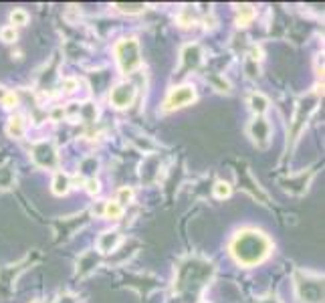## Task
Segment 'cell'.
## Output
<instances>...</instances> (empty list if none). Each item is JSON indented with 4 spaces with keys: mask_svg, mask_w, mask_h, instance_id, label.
Instances as JSON below:
<instances>
[{
    "mask_svg": "<svg viewBox=\"0 0 325 303\" xmlns=\"http://www.w3.org/2000/svg\"><path fill=\"white\" fill-rule=\"evenodd\" d=\"M230 253L238 265L253 267V265L260 263L262 259H267V255L271 253V240L260 231L245 229V231L236 233V236L232 238Z\"/></svg>",
    "mask_w": 325,
    "mask_h": 303,
    "instance_id": "obj_1",
    "label": "cell"
},
{
    "mask_svg": "<svg viewBox=\"0 0 325 303\" xmlns=\"http://www.w3.org/2000/svg\"><path fill=\"white\" fill-rule=\"evenodd\" d=\"M180 277H178V291H192L196 293L198 289L204 287V283L210 279L212 275V265L198 261V259H190L184 265H180Z\"/></svg>",
    "mask_w": 325,
    "mask_h": 303,
    "instance_id": "obj_2",
    "label": "cell"
},
{
    "mask_svg": "<svg viewBox=\"0 0 325 303\" xmlns=\"http://www.w3.org/2000/svg\"><path fill=\"white\" fill-rule=\"evenodd\" d=\"M295 291L303 303H323V279L319 275L299 271L295 275Z\"/></svg>",
    "mask_w": 325,
    "mask_h": 303,
    "instance_id": "obj_3",
    "label": "cell"
},
{
    "mask_svg": "<svg viewBox=\"0 0 325 303\" xmlns=\"http://www.w3.org/2000/svg\"><path fill=\"white\" fill-rule=\"evenodd\" d=\"M115 59L117 65L121 69V73H133L135 69L141 67V53H139V45L135 38H124L115 45Z\"/></svg>",
    "mask_w": 325,
    "mask_h": 303,
    "instance_id": "obj_4",
    "label": "cell"
},
{
    "mask_svg": "<svg viewBox=\"0 0 325 303\" xmlns=\"http://www.w3.org/2000/svg\"><path fill=\"white\" fill-rule=\"evenodd\" d=\"M317 101H319V93H309L305 97H301L297 103V109H295V115H293V126H291V144L297 142V137L301 134V130L305 128L307 119L311 117V113L315 111L317 107Z\"/></svg>",
    "mask_w": 325,
    "mask_h": 303,
    "instance_id": "obj_5",
    "label": "cell"
},
{
    "mask_svg": "<svg viewBox=\"0 0 325 303\" xmlns=\"http://www.w3.org/2000/svg\"><path fill=\"white\" fill-rule=\"evenodd\" d=\"M36 261H38V253L33 251V255H27L21 263H16V265H8V267H2V269H0V293L8 295V293H10V289H12V283L16 281V277L27 269L29 265L36 263Z\"/></svg>",
    "mask_w": 325,
    "mask_h": 303,
    "instance_id": "obj_6",
    "label": "cell"
},
{
    "mask_svg": "<svg viewBox=\"0 0 325 303\" xmlns=\"http://www.w3.org/2000/svg\"><path fill=\"white\" fill-rule=\"evenodd\" d=\"M194 99H196V91L192 85H178V87L170 89L168 97L164 101V111L180 109L184 105H190Z\"/></svg>",
    "mask_w": 325,
    "mask_h": 303,
    "instance_id": "obj_7",
    "label": "cell"
},
{
    "mask_svg": "<svg viewBox=\"0 0 325 303\" xmlns=\"http://www.w3.org/2000/svg\"><path fill=\"white\" fill-rule=\"evenodd\" d=\"M311 176H313V170H307V172H301L297 176H287V178H281L279 184L283 186L285 192L289 194H305L307 188H309V182H311Z\"/></svg>",
    "mask_w": 325,
    "mask_h": 303,
    "instance_id": "obj_8",
    "label": "cell"
},
{
    "mask_svg": "<svg viewBox=\"0 0 325 303\" xmlns=\"http://www.w3.org/2000/svg\"><path fill=\"white\" fill-rule=\"evenodd\" d=\"M33 160L40 168H55L57 166V150L49 142H40L33 148Z\"/></svg>",
    "mask_w": 325,
    "mask_h": 303,
    "instance_id": "obj_9",
    "label": "cell"
},
{
    "mask_svg": "<svg viewBox=\"0 0 325 303\" xmlns=\"http://www.w3.org/2000/svg\"><path fill=\"white\" fill-rule=\"evenodd\" d=\"M133 99H135V87H133L131 83H119V85H115V87L111 89V93H109L111 105L117 107V109L130 107L131 103H133Z\"/></svg>",
    "mask_w": 325,
    "mask_h": 303,
    "instance_id": "obj_10",
    "label": "cell"
},
{
    "mask_svg": "<svg viewBox=\"0 0 325 303\" xmlns=\"http://www.w3.org/2000/svg\"><path fill=\"white\" fill-rule=\"evenodd\" d=\"M249 134L251 137L255 139V144L260 146V148H265L267 144H269V135H271V126L267 124V119H262V117H257L253 124H251V128H249Z\"/></svg>",
    "mask_w": 325,
    "mask_h": 303,
    "instance_id": "obj_11",
    "label": "cell"
},
{
    "mask_svg": "<svg viewBox=\"0 0 325 303\" xmlns=\"http://www.w3.org/2000/svg\"><path fill=\"white\" fill-rule=\"evenodd\" d=\"M238 182H240V188H242V190H247V192H249L251 196L259 198L262 204H267V202H269L267 194H265V192L260 190L259 184H257V182L253 180V176H251V174H249L247 170H240V172H238Z\"/></svg>",
    "mask_w": 325,
    "mask_h": 303,
    "instance_id": "obj_12",
    "label": "cell"
},
{
    "mask_svg": "<svg viewBox=\"0 0 325 303\" xmlns=\"http://www.w3.org/2000/svg\"><path fill=\"white\" fill-rule=\"evenodd\" d=\"M200 59H202L200 47H198V45H188V47L182 51V73H180V75H184L186 71L198 67V65H200Z\"/></svg>",
    "mask_w": 325,
    "mask_h": 303,
    "instance_id": "obj_13",
    "label": "cell"
},
{
    "mask_svg": "<svg viewBox=\"0 0 325 303\" xmlns=\"http://www.w3.org/2000/svg\"><path fill=\"white\" fill-rule=\"evenodd\" d=\"M97 263H99V255L95 253V251L83 253V255L79 257V261H77V275H79V277L89 275L91 271L97 267Z\"/></svg>",
    "mask_w": 325,
    "mask_h": 303,
    "instance_id": "obj_14",
    "label": "cell"
},
{
    "mask_svg": "<svg viewBox=\"0 0 325 303\" xmlns=\"http://www.w3.org/2000/svg\"><path fill=\"white\" fill-rule=\"evenodd\" d=\"M121 243V235L111 231V233H103V235L97 238V249L99 253H113Z\"/></svg>",
    "mask_w": 325,
    "mask_h": 303,
    "instance_id": "obj_15",
    "label": "cell"
},
{
    "mask_svg": "<svg viewBox=\"0 0 325 303\" xmlns=\"http://www.w3.org/2000/svg\"><path fill=\"white\" fill-rule=\"evenodd\" d=\"M87 220V212H81L79 216H73V218H63V220H59L57 223V227H61V235L71 236L75 231H77V227H81L83 223Z\"/></svg>",
    "mask_w": 325,
    "mask_h": 303,
    "instance_id": "obj_16",
    "label": "cell"
},
{
    "mask_svg": "<svg viewBox=\"0 0 325 303\" xmlns=\"http://www.w3.org/2000/svg\"><path fill=\"white\" fill-rule=\"evenodd\" d=\"M69 188H71L69 176L63 174V172H57V174H55V178H53V192H55L57 196H63V194L69 192Z\"/></svg>",
    "mask_w": 325,
    "mask_h": 303,
    "instance_id": "obj_17",
    "label": "cell"
},
{
    "mask_svg": "<svg viewBox=\"0 0 325 303\" xmlns=\"http://www.w3.org/2000/svg\"><path fill=\"white\" fill-rule=\"evenodd\" d=\"M6 132H8L10 137H23L25 135V122H23V117L21 115L10 117V122L6 126Z\"/></svg>",
    "mask_w": 325,
    "mask_h": 303,
    "instance_id": "obj_18",
    "label": "cell"
},
{
    "mask_svg": "<svg viewBox=\"0 0 325 303\" xmlns=\"http://www.w3.org/2000/svg\"><path fill=\"white\" fill-rule=\"evenodd\" d=\"M253 18H255V8H253L251 4H242V6H238V10H236V21H238V25H240V27H247Z\"/></svg>",
    "mask_w": 325,
    "mask_h": 303,
    "instance_id": "obj_19",
    "label": "cell"
},
{
    "mask_svg": "<svg viewBox=\"0 0 325 303\" xmlns=\"http://www.w3.org/2000/svg\"><path fill=\"white\" fill-rule=\"evenodd\" d=\"M12 184H14V170L6 162V164L0 168V188H2V190H8Z\"/></svg>",
    "mask_w": 325,
    "mask_h": 303,
    "instance_id": "obj_20",
    "label": "cell"
},
{
    "mask_svg": "<svg viewBox=\"0 0 325 303\" xmlns=\"http://www.w3.org/2000/svg\"><path fill=\"white\" fill-rule=\"evenodd\" d=\"M249 103H251V109H253L257 115H262V113L269 109V99H267L262 93H253Z\"/></svg>",
    "mask_w": 325,
    "mask_h": 303,
    "instance_id": "obj_21",
    "label": "cell"
},
{
    "mask_svg": "<svg viewBox=\"0 0 325 303\" xmlns=\"http://www.w3.org/2000/svg\"><path fill=\"white\" fill-rule=\"evenodd\" d=\"M121 214H124V206H119L117 202H105V210H103L105 218L117 220V218H121Z\"/></svg>",
    "mask_w": 325,
    "mask_h": 303,
    "instance_id": "obj_22",
    "label": "cell"
},
{
    "mask_svg": "<svg viewBox=\"0 0 325 303\" xmlns=\"http://www.w3.org/2000/svg\"><path fill=\"white\" fill-rule=\"evenodd\" d=\"M10 27H23V25H27L29 23V12L27 10H23V8H14L12 10V14H10Z\"/></svg>",
    "mask_w": 325,
    "mask_h": 303,
    "instance_id": "obj_23",
    "label": "cell"
},
{
    "mask_svg": "<svg viewBox=\"0 0 325 303\" xmlns=\"http://www.w3.org/2000/svg\"><path fill=\"white\" fill-rule=\"evenodd\" d=\"M119 12H126V14H137V12H141L144 8H146V4H126V2H117V4H113Z\"/></svg>",
    "mask_w": 325,
    "mask_h": 303,
    "instance_id": "obj_24",
    "label": "cell"
},
{
    "mask_svg": "<svg viewBox=\"0 0 325 303\" xmlns=\"http://www.w3.org/2000/svg\"><path fill=\"white\" fill-rule=\"evenodd\" d=\"M230 192H232V188H230V184L228 182H216V186H214V196L216 198H228L230 196Z\"/></svg>",
    "mask_w": 325,
    "mask_h": 303,
    "instance_id": "obj_25",
    "label": "cell"
},
{
    "mask_svg": "<svg viewBox=\"0 0 325 303\" xmlns=\"http://www.w3.org/2000/svg\"><path fill=\"white\" fill-rule=\"evenodd\" d=\"M131 198H133V190L131 188H121L119 192H117V204L119 206H124V204H128V202H131Z\"/></svg>",
    "mask_w": 325,
    "mask_h": 303,
    "instance_id": "obj_26",
    "label": "cell"
},
{
    "mask_svg": "<svg viewBox=\"0 0 325 303\" xmlns=\"http://www.w3.org/2000/svg\"><path fill=\"white\" fill-rule=\"evenodd\" d=\"M0 38H2L4 43H14V38H16V29H14V27H4V29L0 31Z\"/></svg>",
    "mask_w": 325,
    "mask_h": 303,
    "instance_id": "obj_27",
    "label": "cell"
},
{
    "mask_svg": "<svg viewBox=\"0 0 325 303\" xmlns=\"http://www.w3.org/2000/svg\"><path fill=\"white\" fill-rule=\"evenodd\" d=\"M2 99H4V105H6V107H14V105L18 103V97H16L14 93H4Z\"/></svg>",
    "mask_w": 325,
    "mask_h": 303,
    "instance_id": "obj_28",
    "label": "cell"
},
{
    "mask_svg": "<svg viewBox=\"0 0 325 303\" xmlns=\"http://www.w3.org/2000/svg\"><path fill=\"white\" fill-rule=\"evenodd\" d=\"M247 73H249V77H257V75H259V65H257L255 61L249 59V63H247Z\"/></svg>",
    "mask_w": 325,
    "mask_h": 303,
    "instance_id": "obj_29",
    "label": "cell"
},
{
    "mask_svg": "<svg viewBox=\"0 0 325 303\" xmlns=\"http://www.w3.org/2000/svg\"><path fill=\"white\" fill-rule=\"evenodd\" d=\"M210 81H212V83L218 87V91H230V89H228V83H227V81H222L220 77H214V79H210Z\"/></svg>",
    "mask_w": 325,
    "mask_h": 303,
    "instance_id": "obj_30",
    "label": "cell"
},
{
    "mask_svg": "<svg viewBox=\"0 0 325 303\" xmlns=\"http://www.w3.org/2000/svg\"><path fill=\"white\" fill-rule=\"evenodd\" d=\"M87 190H89L91 194H97L99 192V182L95 178H89V180H87Z\"/></svg>",
    "mask_w": 325,
    "mask_h": 303,
    "instance_id": "obj_31",
    "label": "cell"
},
{
    "mask_svg": "<svg viewBox=\"0 0 325 303\" xmlns=\"http://www.w3.org/2000/svg\"><path fill=\"white\" fill-rule=\"evenodd\" d=\"M63 87H65V91H75L77 81H75V79H65V81H63Z\"/></svg>",
    "mask_w": 325,
    "mask_h": 303,
    "instance_id": "obj_32",
    "label": "cell"
},
{
    "mask_svg": "<svg viewBox=\"0 0 325 303\" xmlns=\"http://www.w3.org/2000/svg\"><path fill=\"white\" fill-rule=\"evenodd\" d=\"M262 303H279L277 299H269V301H262Z\"/></svg>",
    "mask_w": 325,
    "mask_h": 303,
    "instance_id": "obj_33",
    "label": "cell"
},
{
    "mask_svg": "<svg viewBox=\"0 0 325 303\" xmlns=\"http://www.w3.org/2000/svg\"><path fill=\"white\" fill-rule=\"evenodd\" d=\"M33 303H43V301H33Z\"/></svg>",
    "mask_w": 325,
    "mask_h": 303,
    "instance_id": "obj_34",
    "label": "cell"
}]
</instances>
